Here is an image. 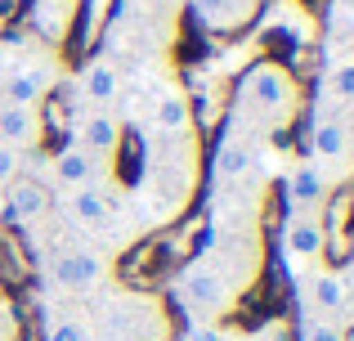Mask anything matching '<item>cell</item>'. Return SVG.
Returning a JSON list of instances; mask_svg holds the SVG:
<instances>
[{
  "label": "cell",
  "instance_id": "obj_1",
  "mask_svg": "<svg viewBox=\"0 0 354 341\" xmlns=\"http://www.w3.org/2000/svg\"><path fill=\"white\" fill-rule=\"evenodd\" d=\"M144 140H139V175L130 189V202L139 211V225L144 234L171 225L189 211V202L198 198L202 171H207V158H202V140L198 126L189 131H153L144 126Z\"/></svg>",
  "mask_w": 354,
  "mask_h": 341
},
{
  "label": "cell",
  "instance_id": "obj_2",
  "mask_svg": "<svg viewBox=\"0 0 354 341\" xmlns=\"http://www.w3.org/2000/svg\"><path fill=\"white\" fill-rule=\"evenodd\" d=\"M32 252H36V279H41L45 297L59 301H90L117 283V256L104 252V247L86 243V238L68 234L59 220H45L32 234Z\"/></svg>",
  "mask_w": 354,
  "mask_h": 341
},
{
  "label": "cell",
  "instance_id": "obj_3",
  "mask_svg": "<svg viewBox=\"0 0 354 341\" xmlns=\"http://www.w3.org/2000/svg\"><path fill=\"white\" fill-rule=\"evenodd\" d=\"M301 108H305V90L292 77V68L278 59H256L234 86L225 131L260 140V144H278V135L292 131Z\"/></svg>",
  "mask_w": 354,
  "mask_h": 341
},
{
  "label": "cell",
  "instance_id": "obj_4",
  "mask_svg": "<svg viewBox=\"0 0 354 341\" xmlns=\"http://www.w3.org/2000/svg\"><path fill=\"white\" fill-rule=\"evenodd\" d=\"M184 0H117V14L104 23V54L121 68H148L171 63V50L180 41Z\"/></svg>",
  "mask_w": 354,
  "mask_h": 341
},
{
  "label": "cell",
  "instance_id": "obj_5",
  "mask_svg": "<svg viewBox=\"0 0 354 341\" xmlns=\"http://www.w3.org/2000/svg\"><path fill=\"white\" fill-rule=\"evenodd\" d=\"M90 341H171V306L157 292L108 283L86 301Z\"/></svg>",
  "mask_w": 354,
  "mask_h": 341
},
{
  "label": "cell",
  "instance_id": "obj_6",
  "mask_svg": "<svg viewBox=\"0 0 354 341\" xmlns=\"http://www.w3.org/2000/svg\"><path fill=\"white\" fill-rule=\"evenodd\" d=\"M68 77L63 50L41 36H5L0 41V99L5 104H45Z\"/></svg>",
  "mask_w": 354,
  "mask_h": 341
},
{
  "label": "cell",
  "instance_id": "obj_7",
  "mask_svg": "<svg viewBox=\"0 0 354 341\" xmlns=\"http://www.w3.org/2000/svg\"><path fill=\"white\" fill-rule=\"evenodd\" d=\"M301 158L314 162L337 189L354 180V104H332V99L314 95Z\"/></svg>",
  "mask_w": 354,
  "mask_h": 341
},
{
  "label": "cell",
  "instance_id": "obj_8",
  "mask_svg": "<svg viewBox=\"0 0 354 341\" xmlns=\"http://www.w3.org/2000/svg\"><path fill=\"white\" fill-rule=\"evenodd\" d=\"M193 256L247 297L265 274V225H207Z\"/></svg>",
  "mask_w": 354,
  "mask_h": 341
},
{
  "label": "cell",
  "instance_id": "obj_9",
  "mask_svg": "<svg viewBox=\"0 0 354 341\" xmlns=\"http://www.w3.org/2000/svg\"><path fill=\"white\" fill-rule=\"evenodd\" d=\"M171 301L189 324H229V315L238 310V288L229 279H220L211 265H202L198 256L175 270L171 279Z\"/></svg>",
  "mask_w": 354,
  "mask_h": 341
},
{
  "label": "cell",
  "instance_id": "obj_10",
  "mask_svg": "<svg viewBox=\"0 0 354 341\" xmlns=\"http://www.w3.org/2000/svg\"><path fill=\"white\" fill-rule=\"evenodd\" d=\"M278 256H283L287 279H301L314 265H328V229H323V216L287 211L283 229H278Z\"/></svg>",
  "mask_w": 354,
  "mask_h": 341
},
{
  "label": "cell",
  "instance_id": "obj_11",
  "mask_svg": "<svg viewBox=\"0 0 354 341\" xmlns=\"http://www.w3.org/2000/svg\"><path fill=\"white\" fill-rule=\"evenodd\" d=\"M45 180H50L54 193H68V189H86V184L121 180V167L68 140V144H59V149L45 158Z\"/></svg>",
  "mask_w": 354,
  "mask_h": 341
},
{
  "label": "cell",
  "instance_id": "obj_12",
  "mask_svg": "<svg viewBox=\"0 0 354 341\" xmlns=\"http://www.w3.org/2000/svg\"><path fill=\"white\" fill-rule=\"evenodd\" d=\"M68 140L81 149L99 153V158L117 162L121 167V149H126V122H121L117 108H81L77 117H68Z\"/></svg>",
  "mask_w": 354,
  "mask_h": 341
},
{
  "label": "cell",
  "instance_id": "obj_13",
  "mask_svg": "<svg viewBox=\"0 0 354 341\" xmlns=\"http://www.w3.org/2000/svg\"><path fill=\"white\" fill-rule=\"evenodd\" d=\"M0 216H5L9 225H18L23 234H32L36 225H45V220L54 216L50 180H41V175H18V180L0 193Z\"/></svg>",
  "mask_w": 354,
  "mask_h": 341
},
{
  "label": "cell",
  "instance_id": "obj_14",
  "mask_svg": "<svg viewBox=\"0 0 354 341\" xmlns=\"http://www.w3.org/2000/svg\"><path fill=\"white\" fill-rule=\"evenodd\" d=\"M332 198H337V184L314 167V162H305V158L287 162V171H283V202H287V211L323 216V211L332 207Z\"/></svg>",
  "mask_w": 354,
  "mask_h": 341
},
{
  "label": "cell",
  "instance_id": "obj_15",
  "mask_svg": "<svg viewBox=\"0 0 354 341\" xmlns=\"http://www.w3.org/2000/svg\"><path fill=\"white\" fill-rule=\"evenodd\" d=\"M72 86H77V95L86 99V108H117L121 95H126V68L99 50L72 72Z\"/></svg>",
  "mask_w": 354,
  "mask_h": 341
},
{
  "label": "cell",
  "instance_id": "obj_16",
  "mask_svg": "<svg viewBox=\"0 0 354 341\" xmlns=\"http://www.w3.org/2000/svg\"><path fill=\"white\" fill-rule=\"evenodd\" d=\"M292 283H296L301 315H323V319H341L346 324V283H341L337 265H314L310 274H301Z\"/></svg>",
  "mask_w": 354,
  "mask_h": 341
},
{
  "label": "cell",
  "instance_id": "obj_17",
  "mask_svg": "<svg viewBox=\"0 0 354 341\" xmlns=\"http://www.w3.org/2000/svg\"><path fill=\"white\" fill-rule=\"evenodd\" d=\"M0 144L41 153L45 144V104H5L0 99Z\"/></svg>",
  "mask_w": 354,
  "mask_h": 341
},
{
  "label": "cell",
  "instance_id": "obj_18",
  "mask_svg": "<svg viewBox=\"0 0 354 341\" xmlns=\"http://www.w3.org/2000/svg\"><path fill=\"white\" fill-rule=\"evenodd\" d=\"M323 68L354 63V0H328L323 9V41H319Z\"/></svg>",
  "mask_w": 354,
  "mask_h": 341
},
{
  "label": "cell",
  "instance_id": "obj_19",
  "mask_svg": "<svg viewBox=\"0 0 354 341\" xmlns=\"http://www.w3.org/2000/svg\"><path fill=\"white\" fill-rule=\"evenodd\" d=\"M41 341H90L86 301L41 297Z\"/></svg>",
  "mask_w": 354,
  "mask_h": 341
},
{
  "label": "cell",
  "instance_id": "obj_20",
  "mask_svg": "<svg viewBox=\"0 0 354 341\" xmlns=\"http://www.w3.org/2000/svg\"><path fill=\"white\" fill-rule=\"evenodd\" d=\"M184 9H193V18H198L207 32H216V36L242 32V27L260 14L256 0H184Z\"/></svg>",
  "mask_w": 354,
  "mask_h": 341
},
{
  "label": "cell",
  "instance_id": "obj_21",
  "mask_svg": "<svg viewBox=\"0 0 354 341\" xmlns=\"http://www.w3.org/2000/svg\"><path fill=\"white\" fill-rule=\"evenodd\" d=\"M72 14H77V0H36L32 36H41V41H50V45H63V36H68V27H72Z\"/></svg>",
  "mask_w": 354,
  "mask_h": 341
},
{
  "label": "cell",
  "instance_id": "obj_22",
  "mask_svg": "<svg viewBox=\"0 0 354 341\" xmlns=\"http://www.w3.org/2000/svg\"><path fill=\"white\" fill-rule=\"evenodd\" d=\"M319 99H332V104H354V63H332V68H323Z\"/></svg>",
  "mask_w": 354,
  "mask_h": 341
},
{
  "label": "cell",
  "instance_id": "obj_23",
  "mask_svg": "<svg viewBox=\"0 0 354 341\" xmlns=\"http://www.w3.org/2000/svg\"><path fill=\"white\" fill-rule=\"evenodd\" d=\"M296 341H350V333H346V324H341V319L301 315V328H296Z\"/></svg>",
  "mask_w": 354,
  "mask_h": 341
},
{
  "label": "cell",
  "instance_id": "obj_24",
  "mask_svg": "<svg viewBox=\"0 0 354 341\" xmlns=\"http://www.w3.org/2000/svg\"><path fill=\"white\" fill-rule=\"evenodd\" d=\"M27 162H32V153H23V149H9V144H0V193H5L9 184L18 180V175H27Z\"/></svg>",
  "mask_w": 354,
  "mask_h": 341
},
{
  "label": "cell",
  "instance_id": "obj_25",
  "mask_svg": "<svg viewBox=\"0 0 354 341\" xmlns=\"http://www.w3.org/2000/svg\"><path fill=\"white\" fill-rule=\"evenodd\" d=\"M18 337V319H14V306L0 297V341H14Z\"/></svg>",
  "mask_w": 354,
  "mask_h": 341
},
{
  "label": "cell",
  "instance_id": "obj_26",
  "mask_svg": "<svg viewBox=\"0 0 354 341\" xmlns=\"http://www.w3.org/2000/svg\"><path fill=\"white\" fill-rule=\"evenodd\" d=\"M256 5H269V0H256Z\"/></svg>",
  "mask_w": 354,
  "mask_h": 341
}]
</instances>
